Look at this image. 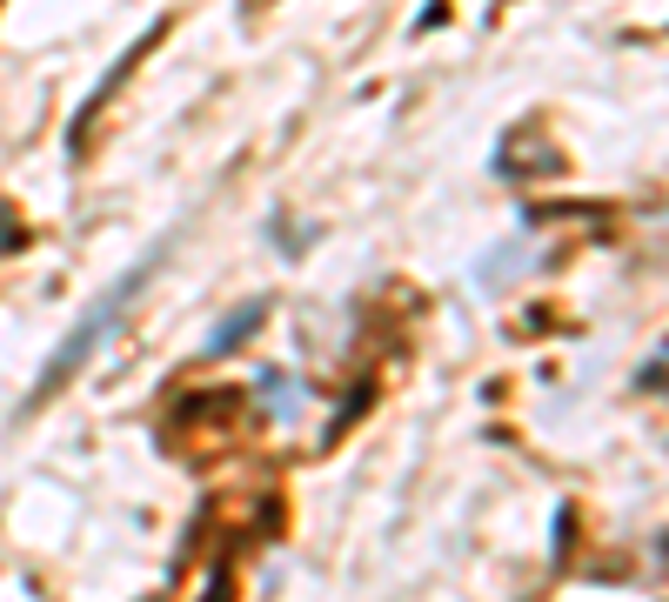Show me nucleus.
Masks as SVG:
<instances>
[{
    "label": "nucleus",
    "instance_id": "obj_1",
    "mask_svg": "<svg viewBox=\"0 0 669 602\" xmlns=\"http://www.w3.org/2000/svg\"><path fill=\"white\" fill-rule=\"evenodd\" d=\"M161 254H167V241H154V248L141 254V262H134V269H128V275H121V282H114V288H108V295L95 302V308H88V315H80V328H74V335L61 341V349L47 355V369H41V388H34V402H47V395H61V388H67V382L80 375V369H88V362L101 355V341L114 335V321H121V308H128V302H134V295L147 288V275H154V262H161Z\"/></svg>",
    "mask_w": 669,
    "mask_h": 602
},
{
    "label": "nucleus",
    "instance_id": "obj_2",
    "mask_svg": "<svg viewBox=\"0 0 669 602\" xmlns=\"http://www.w3.org/2000/svg\"><path fill=\"white\" fill-rule=\"evenodd\" d=\"M255 321H268V302H262V295H255V302H241V308H234V315H228V321L208 335V355H228L234 341H248V335H255Z\"/></svg>",
    "mask_w": 669,
    "mask_h": 602
},
{
    "label": "nucleus",
    "instance_id": "obj_3",
    "mask_svg": "<svg viewBox=\"0 0 669 602\" xmlns=\"http://www.w3.org/2000/svg\"><path fill=\"white\" fill-rule=\"evenodd\" d=\"M255 395H262V402H268L275 415H295V408L308 402V395H301V388H295V382H288L282 369H262V375H255Z\"/></svg>",
    "mask_w": 669,
    "mask_h": 602
}]
</instances>
